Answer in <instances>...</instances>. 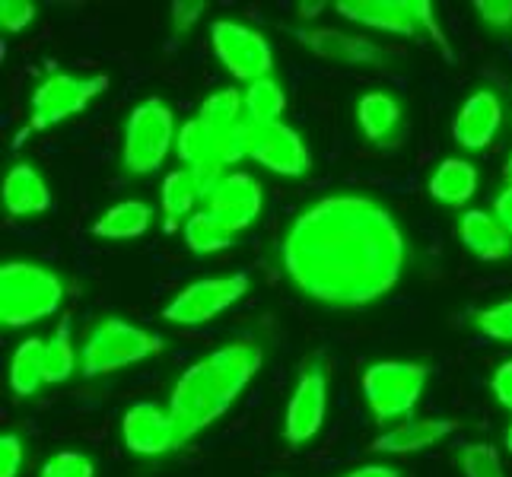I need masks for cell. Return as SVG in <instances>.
Returning <instances> with one entry per match:
<instances>
[{"mask_svg": "<svg viewBox=\"0 0 512 477\" xmlns=\"http://www.w3.org/2000/svg\"><path fill=\"white\" fill-rule=\"evenodd\" d=\"M280 268L306 299L366 309L392 293L408 268L398 217L363 191H334L299 214L280 239Z\"/></svg>", "mask_w": 512, "mask_h": 477, "instance_id": "6da1fadb", "label": "cell"}, {"mask_svg": "<svg viewBox=\"0 0 512 477\" xmlns=\"http://www.w3.org/2000/svg\"><path fill=\"white\" fill-rule=\"evenodd\" d=\"M264 363V350L255 341H233L175 379L169 395V417L175 423V446H188L207 427L233 408Z\"/></svg>", "mask_w": 512, "mask_h": 477, "instance_id": "7a4b0ae2", "label": "cell"}, {"mask_svg": "<svg viewBox=\"0 0 512 477\" xmlns=\"http://www.w3.org/2000/svg\"><path fill=\"white\" fill-rule=\"evenodd\" d=\"M64 303V280L42 264L4 261L0 268V322L4 328H26L45 322Z\"/></svg>", "mask_w": 512, "mask_h": 477, "instance_id": "3957f363", "label": "cell"}, {"mask_svg": "<svg viewBox=\"0 0 512 477\" xmlns=\"http://www.w3.org/2000/svg\"><path fill=\"white\" fill-rule=\"evenodd\" d=\"M166 341L160 334H153L140 325H131L125 318H99V322L90 328L80 350V373L83 379H99L118 373V369L144 363L156 353H163Z\"/></svg>", "mask_w": 512, "mask_h": 477, "instance_id": "277c9868", "label": "cell"}, {"mask_svg": "<svg viewBox=\"0 0 512 477\" xmlns=\"http://www.w3.org/2000/svg\"><path fill=\"white\" fill-rule=\"evenodd\" d=\"M175 115L160 96H150L134 105L125 121L121 140V166L128 175H153L166 163L169 150H175Z\"/></svg>", "mask_w": 512, "mask_h": 477, "instance_id": "5b68a950", "label": "cell"}, {"mask_svg": "<svg viewBox=\"0 0 512 477\" xmlns=\"http://www.w3.org/2000/svg\"><path fill=\"white\" fill-rule=\"evenodd\" d=\"M430 379V366L411 360H379L363 369V398L376 423L411 417Z\"/></svg>", "mask_w": 512, "mask_h": 477, "instance_id": "8992f818", "label": "cell"}, {"mask_svg": "<svg viewBox=\"0 0 512 477\" xmlns=\"http://www.w3.org/2000/svg\"><path fill=\"white\" fill-rule=\"evenodd\" d=\"M344 20L366 26V29H379V32H395V35H430V42L443 48V55L452 61V48L449 39L439 29L433 4L430 0H338L334 4Z\"/></svg>", "mask_w": 512, "mask_h": 477, "instance_id": "52a82bcc", "label": "cell"}, {"mask_svg": "<svg viewBox=\"0 0 512 477\" xmlns=\"http://www.w3.org/2000/svg\"><path fill=\"white\" fill-rule=\"evenodd\" d=\"M105 90H109V77L105 74L77 77V74H64V70H51L32 90L26 131H45L61 125V121L90 109V102Z\"/></svg>", "mask_w": 512, "mask_h": 477, "instance_id": "ba28073f", "label": "cell"}, {"mask_svg": "<svg viewBox=\"0 0 512 477\" xmlns=\"http://www.w3.org/2000/svg\"><path fill=\"white\" fill-rule=\"evenodd\" d=\"M210 45H214V55L226 67L229 77H236L242 83L271 77L274 48L264 32L236 20H217L210 26Z\"/></svg>", "mask_w": 512, "mask_h": 477, "instance_id": "9c48e42d", "label": "cell"}, {"mask_svg": "<svg viewBox=\"0 0 512 477\" xmlns=\"http://www.w3.org/2000/svg\"><path fill=\"white\" fill-rule=\"evenodd\" d=\"M245 293H249V274H223V277L194 280V284L182 287L169 299L163 318L169 325H185V328L214 322L229 306H236Z\"/></svg>", "mask_w": 512, "mask_h": 477, "instance_id": "30bf717a", "label": "cell"}, {"mask_svg": "<svg viewBox=\"0 0 512 477\" xmlns=\"http://www.w3.org/2000/svg\"><path fill=\"white\" fill-rule=\"evenodd\" d=\"M328 414V373L322 360L303 366L284 414V439L290 446H306L319 436Z\"/></svg>", "mask_w": 512, "mask_h": 477, "instance_id": "8fae6325", "label": "cell"}, {"mask_svg": "<svg viewBox=\"0 0 512 477\" xmlns=\"http://www.w3.org/2000/svg\"><path fill=\"white\" fill-rule=\"evenodd\" d=\"M264 207V191L258 185L255 175L249 172H226V179L204 198V210L214 214L223 226H229L233 233L249 229Z\"/></svg>", "mask_w": 512, "mask_h": 477, "instance_id": "7c38bea8", "label": "cell"}, {"mask_svg": "<svg viewBox=\"0 0 512 477\" xmlns=\"http://www.w3.org/2000/svg\"><path fill=\"white\" fill-rule=\"evenodd\" d=\"M252 159L258 166H264L274 175H284V179H303L312 169V156L306 140L299 137L296 128L290 125H268V128H255L252 137Z\"/></svg>", "mask_w": 512, "mask_h": 477, "instance_id": "4fadbf2b", "label": "cell"}, {"mask_svg": "<svg viewBox=\"0 0 512 477\" xmlns=\"http://www.w3.org/2000/svg\"><path fill=\"white\" fill-rule=\"evenodd\" d=\"M121 439H125L128 452L134 455H166L175 446V423L169 417V408H160L153 401H137L134 408L121 417Z\"/></svg>", "mask_w": 512, "mask_h": 477, "instance_id": "5bb4252c", "label": "cell"}, {"mask_svg": "<svg viewBox=\"0 0 512 477\" xmlns=\"http://www.w3.org/2000/svg\"><path fill=\"white\" fill-rule=\"evenodd\" d=\"M296 39L303 48H309L312 55H319L325 61H338L350 67H382L385 51L363 35H350L341 29H296Z\"/></svg>", "mask_w": 512, "mask_h": 477, "instance_id": "9a60e30c", "label": "cell"}, {"mask_svg": "<svg viewBox=\"0 0 512 477\" xmlns=\"http://www.w3.org/2000/svg\"><path fill=\"white\" fill-rule=\"evenodd\" d=\"M503 125V102L493 90H474L452 121V137L462 150H484Z\"/></svg>", "mask_w": 512, "mask_h": 477, "instance_id": "2e32d148", "label": "cell"}, {"mask_svg": "<svg viewBox=\"0 0 512 477\" xmlns=\"http://www.w3.org/2000/svg\"><path fill=\"white\" fill-rule=\"evenodd\" d=\"M458 239L465 249L481 258V261H506L512 255V236L506 233V226L487 214V210H465L458 217Z\"/></svg>", "mask_w": 512, "mask_h": 477, "instance_id": "e0dca14e", "label": "cell"}, {"mask_svg": "<svg viewBox=\"0 0 512 477\" xmlns=\"http://www.w3.org/2000/svg\"><path fill=\"white\" fill-rule=\"evenodd\" d=\"M51 207V191L45 175L35 169L32 163H16L7 175H4V210L10 217H35L45 214Z\"/></svg>", "mask_w": 512, "mask_h": 477, "instance_id": "ac0fdd59", "label": "cell"}, {"mask_svg": "<svg viewBox=\"0 0 512 477\" xmlns=\"http://www.w3.org/2000/svg\"><path fill=\"white\" fill-rule=\"evenodd\" d=\"M458 430L455 420H433V417H423V420H401L398 427L385 430L373 449L382 455H408V452H420V449H430L436 443H443L446 436H452Z\"/></svg>", "mask_w": 512, "mask_h": 477, "instance_id": "d6986e66", "label": "cell"}, {"mask_svg": "<svg viewBox=\"0 0 512 477\" xmlns=\"http://www.w3.org/2000/svg\"><path fill=\"white\" fill-rule=\"evenodd\" d=\"M401 118H404L401 102L392 93L376 90L357 99V128L363 131L369 144H376V147L392 144L401 131Z\"/></svg>", "mask_w": 512, "mask_h": 477, "instance_id": "ffe728a7", "label": "cell"}, {"mask_svg": "<svg viewBox=\"0 0 512 477\" xmlns=\"http://www.w3.org/2000/svg\"><path fill=\"white\" fill-rule=\"evenodd\" d=\"M427 188L433 201L446 207H465L478 191V169L462 156H449L433 169Z\"/></svg>", "mask_w": 512, "mask_h": 477, "instance_id": "44dd1931", "label": "cell"}, {"mask_svg": "<svg viewBox=\"0 0 512 477\" xmlns=\"http://www.w3.org/2000/svg\"><path fill=\"white\" fill-rule=\"evenodd\" d=\"M153 223V207L147 201H121L109 207L105 214L93 223V236L99 239H112V242H125L144 236Z\"/></svg>", "mask_w": 512, "mask_h": 477, "instance_id": "7402d4cb", "label": "cell"}, {"mask_svg": "<svg viewBox=\"0 0 512 477\" xmlns=\"http://www.w3.org/2000/svg\"><path fill=\"white\" fill-rule=\"evenodd\" d=\"M204 201L201 198V188L194 182L191 169H175L163 179V191H160V204H163V217H166V233L179 229L182 220L194 217L198 210L194 204Z\"/></svg>", "mask_w": 512, "mask_h": 477, "instance_id": "603a6c76", "label": "cell"}, {"mask_svg": "<svg viewBox=\"0 0 512 477\" xmlns=\"http://www.w3.org/2000/svg\"><path fill=\"white\" fill-rule=\"evenodd\" d=\"M10 388L16 398H29L48 382L45 379V341L26 338L10 357Z\"/></svg>", "mask_w": 512, "mask_h": 477, "instance_id": "cb8c5ba5", "label": "cell"}, {"mask_svg": "<svg viewBox=\"0 0 512 477\" xmlns=\"http://www.w3.org/2000/svg\"><path fill=\"white\" fill-rule=\"evenodd\" d=\"M194 118H198L201 125L210 134H214L220 140V147H223V140L245 121L242 93L239 90H217V93H210L201 102V109H198V115H194Z\"/></svg>", "mask_w": 512, "mask_h": 477, "instance_id": "d4e9b609", "label": "cell"}, {"mask_svg": "<svg viewBox=\"0 0 512 477\" xmlns=\"http://www.w3.org/2000/svg\"><path fill=\"white\" fill-rule=\"evenodd\" d=\"M242 105H245V121L255 128H268V125H280V115L287 109V96L284 86H280L274 77H264L249 83V90L242 93Z\"/></svg>", "mask_w": 512, "mask_h": 477, "instance_id": "484cf974", "label": "cell"}, {"mask_svg": "<svg viewBox=\"0 0 512 477\" xmlns=\"http://www.w3.org/2000/svg\"><path fill=\"white\" fill-rule=\"evenodd\" d=\"M185 245L194 255H217L236 242V233L229 226H223L214 214H207L201 207L198 214L185 220Z\"/></svg>", "mask_w": 512, "mask_h": 477, "instance_id": "4316f807", "label": "cell"}, {"mask_svg": "<svg viewBox=\"0 0 512 477\" xmlns=\"http://www.w3.org/2000/svg\"><path fill=\"white\" fill-rule=\"evenodd\" d=\"M175 156H179L188 169L201 163H220V140L210 134L198 118H191L179 128V137H175Z\"/></svg>", "mask_w": 512, "mask_h": 477, "instance_id": "83f0119b", "label": "cell"}, {"mask_svg": "<svg viewBox=\"0 0 512 477\" xmlns=\"http://www.w3.org/2000/svg\"><path fill=\"white\" fill-rule=\"evenodd\" d=\"M80 357L70 341V318L58 325V331L45 341V379L48 385H61L77 373Z\"/></svg>", "mask_w": 512, "mask_h": 477, "instance_id": "f1b7e54d", "label": "cell"}, {"mask_svg": "<svg viewBox=\"0 0 512 477\" xmlns=\"http://www.w3.org/2000/svg\"><path fill=\"white\" fill-rule=\"evenodd\" d=\"M458 465H462L465 477H506L503 458L497 446H490V443H468L458 452Z\"/></svg>", "mask_w": 512, "mask_h": 477, "instance_id": "f546056e", "label": "cell"}, {"mask_svg": "<svg viewBox=\"0 0 512 477\" xmlns=\"http://www.w3.org/2000/svg\"><path fill=\"white\" fill-rule=\"evenodd\" d=\"M39 477H96V462L83 452L64 449V452H55L45 458L39 468Z\"/></svg>", "mask_w": 512, "mask_h": 477, "instance_id": "4dcf8cb0", "label": "cell"}, {"mask_svg": "<svg viewBox=\"0 0 512 477\" xmlns=\"http://www.w3.org/2000/svg\"><path fill=\"white\" fill-rule=\"evenodd\" d=\"M474 328L493 341H509L512 344V299H503V303L474 312Z\"/></svg>", "mask_w": 512, "mask_h": 477, "instance_id": "1f68e13d", "label": "cell"}, {"mask_svg": "<svg viewBox=\"0 0 512 477\" xmlns=\"http://www.w3.org/2000/svg\"><path fill=\"white\" fill-rule=\"evenodd\" d=\"M481 23L493 32H512V0H478L474 4Z\"/></svg>", "mask_w": 512, "mask_h": 477, "instance_id": "d6a6232c", "label": "cell"}, {"mask_svg": "<svg viewBox=\"0 0 512 477\" xmlns=\"http://www.w3.org/2000/svg\"><path fill=\"white\" fill-rule=\"evenodd\" d=\"M35 4H29V0H4L0 4V26H4V32H23L32 20H35Z\"/></svg>", "mask_w": 512, "mask_h": 477, "instance_id": "836d02e7", "label": "cell"}, {"mask_svg": "<svg viewBox=\"0 0 512 477\" xmlns=\"http://www.w3.org/2000/svg\"><path fill=\"white\" fill-rule=\"evenodd\" d=\"M23 468V439L16 433L0 436V477H20Z\"/></svg>", "mask_w": 512, "mask_h": 477, "instance_id": "e575fe53", "label": "cell"}, {"mask_svg": "<svg viewBox=\"0 0 512 477\" xmlns=\"http://www.w3.org/2000/svg\"><path fill=\"white\" fill-rule=\"evenodd\" d=\"M204 13V0H175L172 4V32L185 35L194 29V23L201 20Z\"/></svg>", "mask_w": 512, "mask_h": 477, "instance_id": "d590c367", "label": "cell"}, {"mask_svg": "<svg viewBox=\"0 0 512 477\" xmlns=\"http://www.w3.org/2000/svg\"><path fill=\"white\" fill-rule=\"evenodd\" d=\"M490 392H493V398H497L500 408H506L512 414V360H506V363H500L497 369H493Z\"/></svg>", "mask_w": 512, "mask_h": 477, "instance_id": "8d00e7d4", "label": "cell"}, {"mask_svg": "<svg viewBox=\"0 0 512 477\" xmlns=\"http://www.w3.org/2000/svg\"><path fill=\"white\" fill-rule=\"evenodd\" d=\"M493 217H497L506 226V233L512 236V185H506L497 194V201H493Z\"/></svg>", "mask_w": 512, "mask_h": 477, "instance_id": "74e56055", "label": "cell"}, {"mask_svg": "<svg viewBox=\"0 0 512 477\" xmlns=\"http://www.w3.org/2000/svg\"><path fill=\"white\" fill-rule=\"evenodd\" d=\"M347 477H401V471L392 465H360V468H353Z\"/></svg>", "mask_w": 512, "mask_h": 477, "instance_id": "f35d334b", "label": "cell"}, {"mask_svg": "<svg viewBox=\"0 0 512 477\" xmlns=\"http://www.w3.org/2000/svg\"><path fill=\"white\" fill-rule=\"evenodd\" d=\"M322 7H325V4H319V0H315V4H299V10H303L299 16H306V20H309V16H319Z\"/></svg>", "mask_w": 512, "mask_h": 477, "instance_id": "ab89813d", "label": "cell"}, {"mask_svg": "<svg viewBox=\"0 0 512 477\" xmlns=\"http://www.w3.org/2000/svg\"><path fill=\"white\" fill-rule=\"evenodd\" d=\"M503 179H506V185H512V153H509L506 166H503Z\"/></svg>", "mask_w": 512, "mask_h": 477, "instance_id": "60d3db41", "label": "cell"}, {"mask_svg": "<svg viewBox=\"0 0 512 477\" xmlns=\"http://www.w3.org/2000/svg\"><path fill=\"white\" fill-rule=\"evenodd\" d=\"M506 449L512 452V423H509V430H506Z\"/></svg>", "mask_w": 512, "mask_h": 477, "instance_id": "b9f144b4", "label": "cell"}]
</instances>
